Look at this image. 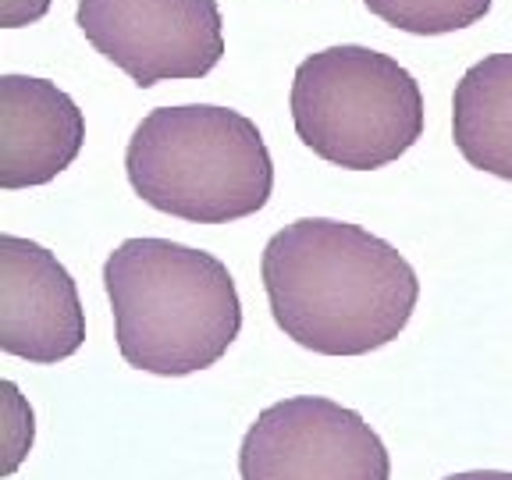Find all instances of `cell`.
<instances>
[{"label":"cell","mask_w":512,"mask_h":480,"mask_svg":"<svg viewBox=\"0 0 512 480\" xmlns=\"http://www.w3.org/2000/svg\"><path fill=\"white\" fill-rule=\"evenodd\" d=\"M86 342V313L68 267L47 246L0 235V352L61 363Z\"/></svg>","instance_id":"7"},{"label":"cell","mask_w":512,"mask_h":480,"mask_svg":"<svg viewBox=\"0 0 512 480\" xmlns=\"http://www.w3.org/2000/svg\"><path fill=\"white\" fill-rule=\"evenodd\" d=\"M75 25L139 89L203 79L224 57L217 0H79Z\"/></svg>","instance_id":"6"},{"label":"cell","mask_w":512,"mask_h":480,"mask_svg":"<svg viewBox=\"0 0 512 480\" xmlns=\"http://www.w3.org/2000/svg\"><path fill=\"white\" fill-rule=\"evenodd\" d=\"M370 15L409 36H448L470 29L491 11V0H363Z\"/></svg>","instance_id":"10"},{"label":"cell","mask_w":512,"mask_h":480,"mask_svg":"<svg viewBox=\"0 0 512 480\" xmlns=\"http://www.w3.org/2000/svg\"><path fill=\"white\" fill-rule=\"evenodd\" d=\"M125 175L143 203L192 224H228L264 210L274 164L260 128L217 104L157 107L136 125Z\"/></svg>","instance_id":"3"},{"label":"cell","mask_w":512,"mask_h":480,"mask_svg":"<svg viewBox=\"0 0 512 480\" xmlns=\"http://www.w3.org/2000/svg\"><path fill=\"white\" fill-rule=\"evenodd\" d=\"M271 317L320 356H367L402 335L420 281L392 242L335 217H299L260 256Z\"/></svg>","instance_id":"1"},{"label":"cell","mask_w":512,"mask_h":480,"mask_svg":"<svg viewBox=\"0 0 512 480\" xmlns=\"http://www.w3.org/2000/svg\"><path fill=\"white\" fill-rule=\"evenodd\" d=\"M0 392H4V431H0L4 463H0V473H15L32 445V409L25 406L11 381L0 384Z\"/></svg>","instance_id":"11"},{"label":"cell","mask_w":512,"mask_h":480,"mask_svg":"<svg viewBox=\"0 0 512 480\" xmlns=\"http://www.w3.org/2000/svg\"><path fill=\"white\" fill-rule=\"evenodd\" d=\"M445 480H512L509 470H466V473H452Z\"/></svg>","instance_id":"13"},{"label":"cell","mask_w":512,"mask_h":480,"mask_svg":"<svg viewBox=\"0 0 512 480\" xmlns=\"http://www.w3.org/2000/svg\"><path fill=\"white\" fill-rule=\"evenodd\" d=\"M242 480H388L392 459L356 409L324 395L267 406L239 448Z\"/></svg>","instance_id":"5"},{"label":"cell","mask_w":512,"mask_h":480,"mask_svg":"<svg viewBox=\"0 0 512 480\" xmlns=\"http://www.w3.org/2000/svg\"><path fill=\"white\" fill-rule=\"evenodd\" d=\"M54 0H0V25L4 29H22V25L40 22Z\"/></svg>","instance_id":"12"},{"label":"cell","mask_w":512,"mask_h":480,"mask_svg":"<svg viewBox=\"0 0 512 480\" xmlns=\"http://www.w3.org/2000/svg\"><path fill=\"white\" fill-rule=\"evenodd\" d=\"M452 139L470 168L512 182V54L463 72L452 93Z\"/></svg>","instance_id":"9"},{"label":"cell","mask_w":512,"mask_h":480,"mask_svg":"<svg viewBox=\"0 0 512 480\" xmlns=\"http://www.w3.org/2000/svg\"><path fill=\"white\" fill-rule=\"evenodd\" d=\"M104 292L121 360L146 374L214 367L242 331L235 278L207 249L125 239L104 260Z\"/></svg>","instance_id":"2"},{"label":"cell","mask_w":512,"mask_h":480,"mask_svg":"<svg viewBox=\"0 0 512 480\" xmlns=\"http://www.w3.org/2000/svg\"><path fill=\"white\" fill-rule=\"evenodd\" d=\"M86 143V118L50 79L0 75V189L54 182Z\"/></svg>","instance_id":"8"},{"label":"cell","mask_w":512,"mask_h":480,"mask_svg":"<svg viewBox=\"0 0 512 480\" xmlns=\"http://www.w3.org/2000/svg\"><path fill=\"white\" fill-rule=\"evenodd\" d=\"M292 125L306 150L345 171H377L424 136V93L395 57L360 43L310 54L292 79Z\"/></svg>","instance_id":"4"}]
</instances>
